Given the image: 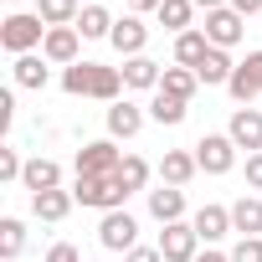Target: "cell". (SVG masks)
Masks as SVG:
<instances>
[{
	"label": "cell",
	"instance_id": "cell-1",
	"mask_svg": "<svg viewBox=\"0 0 262 262\" xmlns=\"http://www.w3.org/2000/svg\"><path fill=\"white\" fill-rule=\"evenodd\" d=\"M47 41V21L31 11H16V16H6V21H0V47H6L11 57H26V52H36Z\"/></svg>",
	"mask_w": 262,
	"mask_h": 262
},
{
	"label": "cell",
	"instance_id": "cell-2",
	"mask_svg": "<svg viewBox=\"0 0 262 262\" xmlns=\"http://www.w3.org/2000/svg\"><path fill=\"white\" fill-rule=\"evenodd\" d=\"M72 201L77 206H93V211H123V201H128V190L113 180V175H77V185H72Z\"/></svg>",
	"mask_w": 262,
	"mask_h": 262
},
{
	"label": "cell",
	"instance_id": "cell-3",
	"mask_svg": "<svg viewBox=\"0 0 262 262\" xmlns=\"http://www.w3.org/2000/svg\"><path fill=\"white\" fill-rule=\"evenodd\" d=\"M195 165H201L206 175H231V165H236V144H231V134H201V144H195Z\"/></svg>",
	"mask_w": 262,
	"mask_h": 262
},
{
	"label": "cell",
	"instance_id": "cell-4",
	"mask_svg": "<svg viewBox=\"0 0 262 262\" xmlns=\"http://www.w3.org/2000/svg\"><path fill=\"white\" fill-rule=\"evenodd\" d=\"M155 247H160V257H165V262H195V257H201V236H195V226H190V221L165 226Z\"/></svg>",
	"mask_w": 262,
	"mask_h": 262
},
{
	"label": "cell",
	"instance_id": "cell-5",
	"mask_svg": "<svg viewBox=\"0 0 262 262\" xmlns=\"http://www.w3.org/2000/svg\"><path fill=\"white\" fill-rule=\"evenodd\" d=\"M98 242H103L108 252H134V247H139V221L128 216V211H108V216L98 221Z\"/></svg>",
	"mask_w": 262,
	"mask_h": 262
},
{
	"label": "cell",
	"instance_id": "cell-6",
	"mask_svg": "<svg viewBox=\"0 0 262 262\" xmlns=\"http://www.w3.org/2000/svg\"><path fill=\"white\" fill-rule=\"evenodd\" d=\"M201 31H206V41H211V47L231 52V47L247 36V16H236L231 6H221V11H211V16H206V26H201Z\"/></svg>",
	"mask_w": 262,
	"mask_h": 262
},
{
	"label": "cell",
	"instance_id": "cell-7",
	"mask_svg": "<svg viewBox=\"0 0 262 262\" xmlns=\"http://www.w3.org/2000/svg\"><path fill=\"white\" fill-rule=\"evenodd\" d=\"M118 165H123V149L113 139H93L77 149V175H118Z\"/></svg>",
	"mask_w": 262,
	"mask_h": 262
},
{
	"label": "cell",
	"instance_id": "cell-8",
	"mask_svg": "<svg viewBox=\"0 0 262 262\" xmlns=\"http://www.w3.org/2000/svg\"><path fill=\"white\" fill-rule=\"evenodd\" d=\"M82 52V31L77 26H47V41H41V57L52 67H72Z\"/></svg>",
	"mask_w": 262,
	"mask_h": 262
},
{
	"label": "cell",
	"instance_id": "cell-9",
	"mask_svg": "<svg viewBox=\"0 0 262 262\" xmlns=\"http://www.w3.org/2000/svg\"><path fill=\"white\" fill-rule=\"evenodd\" d=\"M108 47H113L123 62H128V57H144V47H149V26H144L139 16H118V21H113Z\"/></svg>",
	"mask_w": 262,
	"mask_h": 262
},
{
	"label": "cell",
	"instance_id": "cell-10",
	"mask_svg": "<svg viewBox=\"0 0 262 262\" xmlns=\"http://www.w3.org/2000/svg\"><path fill=\"white\" fill-rule=\"evenodd\" d=\"M226 134H231V144H236V149L262 155V108H236V113H231V123H226Z\"/></svg>",
	"mask_w": 262,
	"mask_h": 262
},
{
	"label": "cell",
	"instance_id": "cell-11",
	"mask_svg": "<svg viewBox=\"0 0 262 262\" xmlns=\"http://www.w3.org/2000/svg\"><path fill=\"white\" fill-rule=\"evenodd\" d=\"M190 226H195V236H201L206 247H216L221 236H231V206H201V211L190 216Z\"/></svg>",
	"mask_w": 262,
	"mask_h": 262
},
{
	"label": "cell",
	"instance_id": "cell-12",
	"mask_svg": "<svg viewBox=\"0 0 262 262\" xmlns=\"http://www.w3.org/2000/svg\"><path fill=\"white\" fill-rule=\"evenodd\" d=\"M144 108L139 103H128V98H118L113 108H108V139H134L139 134V128H144Z\"/></svg>",
	"mask_w": 262,
	"mask_h": 262
},
{
	"label": "cell",
	"instance_id": "cell-13",
	"mask_svg": "<svg viewBox=\"0 0 262 262\" xmlns=\"http://www.w3.org/2000/svg\"><path fill=\"white\" fill-rule=\"evenodd\" d=\"M149 216H155L160 226L185 221V190H180V185H160V190H149Z\"/></svg>",
	"mask_w": 262,
	"mask_h": 262
},
{
	"label": "cell",
	"instance_id": "cell-14",
	"mask_svg": "<svg viewBox=\"0 0 262 262\" xmlns=\"http://www.w3.org/2000/svg\"><path fill=\"white\" fill-rule=\"evenodd\" d=\"M118 72H123V88H139V93H160V77H165L155 57H128Z\"/></svg>",
	"mask_w": 262,
	"mask_h": 262
},
{
	"label": "cell",
	"instance_id": "cell-15",
	"mask_svg": "<svg viewBox=\"0 0 262 262\" xmlns=\"http://www.w3.org/2000/svg\"><path fill=\"white\" fill-rule=\"evenodd\" d=\"M21 185H26L31 195H41V190H62V165H57V160H47V155H36V160H26Z\"/></svg>",
	"mask_w": 262,
	"mask_h": 262
},
{
	"label": "cell",
	"instance_id": "cell-16",
	"mask_svg": "<svg viewBox=\"0 0 262 262\" xmlns=\"http://www.w3.org/2000/svg\"><path fill=\"white\" fill-rule=\"evenodd\" d=\"M195 175H201L195 155H185V149H165V160H160V180H165V185H180V190H185Z\"/></svg>",
	"mask_w": 262,
	"mask_h": 262
},
{
	"label": "cell",
	"instance_id": "cell-17",
	"mask_svg": "<svg viewBox=\"0 0 262 262\" xmlns=\"http://www.w3.org/2000/svg\"><path fill=\"white\" fill-rule=\"evenodd\" d=\"M206 52H211V41H206L201 26H190V31L175 36V67H190V72H195V67L206 62Z\"/></svg>",
	"mask_w": 262,
	"mask_h": 262
},
{
	"label": "cell",
	"instance_id": "cell-18",
	"mask_svg": "<svg viewBox=\"0 0 262 262\" xmlns=\"http://www.w3.org/2000/svg\"><path fill=\"white\" fill-rule=\"evenodd\" d=\"M77 201H72V190H41V195H31V216L36 221H67V211H72Z\"/></svg>",
	"mask_w": 262,
	"mask_h": 262
},
{
	"label": "cell",
	"instance_id": "cell-19",
	"mask_svg": "<svg viewBox=\"0 0 262 262\" xmlns=\"http://www.w3.org/2000/svg\"><path fill=\"white\" fill-rule=\"evenodd\" d=\"M231 72H236V62H231V52H221V47H211V52H206V62L195 67V77H201L206 88H226V82H231Z\"/></svg>",
	"mask_w": 262,
	"mask_h": 262
},
{
	"label": "cell",
	"instance_id": "cell-20",
	"mask_svg": "<svg viewBox=\"0 0 262 262\" xmlns=\"http://www.w3.org/2000/svg\"><path fill=\"white\" fill-rule=\"evenodd\" d=\"M11 77H16V88H47L52 67H47V57L26 52V57H16V62H11Z\"/></svg>",
	"mask_w": 262,
	"mask_h": 262
},
{
	"label": "cell",
	"instance_id": "cell-21",
	"mask_svg": "<svg viewBox=\"0 0 262 262\" xmlns=\"http://www.w3.org/2000/svg\"><path fill=\"white\" fill-rule=\"evenodd\" d=\"M118 93H123V72H118V67H103V62H93L88 98H98V103H118Z\"/></svg>",
	"mask_w": 262,
	"mask_h": 262
},
{
	"label": "cell",
	"instance_id": "cell-22",
	"mask_svg": "<svg viewBox=\"0 0 262 262\" xmlns=\"http://www.w3.org/2000/svg\"><path fill=\"white\" fill-rule=\"evenodd\" d=\"M77 31H82V41H108V36H113V16H108V6H82Z\"/></svg>",
	"mask_w": 262,
	"mask_h": 262
},
{
	"label": "cell",
	"instance_id": "cell-23",
	"mask_svg": "<svg viewBox=\"0 0 262 262\" xmlns=\"http://www.w3.org/2000/svg\"><path fill=\"white\" fill-rule=\"evenodd\" d=\"M195 88H201V77H195L190 67H165V77H160V93H170V98H180V103H190Z\"/></svg>",
	"mask_w": 262,
	"mask_h": 262
},
{
	"label": "cell",
	"instance_id": "cell-24",
	"mask_svg": "<svg viewBox=\"0 0 262 262\" xmlns=\"http://www.w3.org/2000/svg\"><path fill=\"white\" fill-rule=\"evenodd\" d=\"M155 16H160V26H165V31H175V36H180V31H190V21H195V0H165Z\"/></svg>",
	"mask_w": 262,
	"mask_h": 262
},
{
	"label": "cell",
	"instance_id": "cell-25",
	"mask_svg": "<svg viewBox=\"0 0 262 262\" xmlns=\"http://www.w3.org/2000/svg\"><path fill=\"white\" fill-rule=\"evenodd\" d=\"M185 108H190V103H180V98H170V93H155V98H149V118H155L160 128L185 123Z\"/></svg>",
	"mask_w": 262,
	"mask_h": 262
},
{
	"label": "cell",
	"instance_id": "cell-26",
	"mask_svg": "<svg viewBox=\"0 0 262 262\" xmlns=\"http://www.w3.org/2000/svg\"><path fill=\"white\" fill-rule=\"evenodd\" d=\"M231 231H242V236H257V231H262V201L242 195V201L231 206Z\"/></svg>",
	"mask_w": 262,
	"mask_h": 262
},
{
	"label": "cell",
	"instance_id": "cell-27",
	"mask_svg": "<svg viewBox=\"0 0 262 262\" xmlns=\"http://www.w3.org/2000/svg\"><path fill=\"white\" fill-rule=\"evenodd\" d=\"M36 16H41L47 26H77L82 6H77V0H36Z\"/></svg>",
	"mask_w": 262,
	"mask_h": 262
},
{
	"label": "cell",
	"instance_id": "cell-28",
	"mask_svg": "<svg viewBox=\"0 0 262 262\" xmlns=\"http://www.w3.org/2000/svg\"><path fill=\"white\" fill-rule=\"evenodd\" d=\"M128 195H134V190H144L149 185V160H139V155H123V165H118V175H113Z\"/></svg>",
	"mask_w": 262,
	"mask_h": 262
},
{
	"label": "cell",
	"instance_id": "cell-29",
	"mask_svg": "<svg viewBox=\"0 0 262 262\" xmlns=\"http://www.w3.org/2000/svg\"><path fill=\"white\" fill-rule=\"evenodd\" d=\"M21 252H26V221L6 216V221H0V257H6V262H16Z\"/></svg>",
	"mask_w": 262,
	"mask_h": 262
},
{
	"label": "cell",
	"instance_id": "cell-30",
	"mask_svg": "<svg viewBox=\"0 0 262 262\" xmlns=\"http://www.w3.org/2000/svg\"><path fill=\"white\" fill-rule=\"evenodd\" d=\"M88 82H93V62H72V67H62V93L88 98Z\"/></svg>",
	"mask_w": 262,
	"mask_h": 262
},
{
	"label": "cell",
	"instance_id": "cell-31",
	"mask_svg": "<svg viewBox=\"0 0 262 262\" xmlns=\"http://www.w3.org/2000/svg\"><path fill=\"white\" fill-rule=\"evenodd\" d=\"M226 93H231V98H236V103L247 108V103H252V98H257L262 88H257V82H252V72H247V67L236 62V72H231V82H226Z\"/></svg>",
	"mask_w": 262,
	"mask_h": 262
},
{
	"label": "cell",
	"instance_id": "cell-32",
	"mask_svg": "<svg viewBox=\"0 0 262 262\" xmlns=\"http://www.w3.org/2000/svg\"><path fill=\"white\" fill-rule=\"evenodd\" d=\"M231 262H262V236H242L231 247Z\"/></svg>",
	"mask_w": 262,
	"mask_h": 262
},
{
	"label": "cell",
	"instance_id": "cell-33",
	"mask_svg": "<svg viewBox=\"0 0 262 262\" xmlns=\"http://www.w3.org/2000/svg\"><path fill=\"white\" fill-rule=\"evenodd\" d=\"M26 175V160L16 149H0V180H21Z\"/></svg>",
	"mask_w": 262,
	"mask_h": 262
},
{
	"label": "cell",
	"instance_id": "cell-34",
	"mask_svg": "<svg viewBox=\"0 0 262 262\" xmlns=\"http://www.w3.org/2000/svg\"><path fill=\"white\" fill-rule=\"evenodd\" d=\"M41 262H82V252H77L72 242H57V247H52V252H47Z\"/></svg>",
	"mask_w": 262,
	"mask_h": 262
},
{
	"label": "cell",
	"instance_id": "cell-35",
	"mask_svg": "<svg viewBox=\"0 0 262 262\" xmlns=\"http://www.w3.org/2000/svg\"><path fill=\"white\" fill-rule=\"evenodd\" d=\"M123 262H165L160 247H134V252H123Z\"/></svg>",
	"mask_w": 262,
	"mask_h": 262
},
{
	"label": "cell",
	"instance_id": "cell-36",
	"mask_svg": "<svg viewBox=\"0 0 262 262\" xmlns=\"http://www.w3.org/2000/svg\"><path fill=\"white\" fill-rule=\"evenodd\" d=\"M247 185L262 190V155H247Z\"/></svg>",
	"mask_w": 262,
	"mask_h": 262
},
{
	"label": "cell",
	"instance_id": "cell-37",
	"mask_svg": "<svg viewBox=\"0 0 262 262\" xmlns=\"http://www.w3.org/2000/svg\"><path fill=\"white\" fill-rule=\"evenodd\" d=\"M165 0H128V16H149V11H160Z\"/></svg>",
	"mask_w": 262,
	"mask_h": 262
},
{
	"label": "cell",
	"instance_id": "cell-38",
	"mask_svg": "<svg viewBox=\"0 0 262 262\" xmlns=\"http://www.w3.org/2000/svg\"><path fill=\"white\" fill-rule=\"evenodd\" d=\"M242 67H247V72H252V82L262 88V52H247V62H242Z\"/></svg>",
	"mask_w": 262,
	"mask_h": 262
},
{
	"label": "cell",
	"instance_id": "cell-39",
	"mask_svg": "<svg viewBox=\"0 0 262 262\" xmlns=\"http://www.w3.org/2000/svg\"><path fill=\"white\" fill-rule=\"evenodd\" d=\"M236 16H262V0H231Z\"/></svg>",
	"mask_w": 262,
	"mask_h": 262
},
{
	"label": "cell",
	"instance_id": "cell-40",
	"mask_svg": "<svg viewBox=\"0 0 262 262\" xmlns=\"http://www.w3.org/2000/svg\"><path fill=\"white\" fill-rule=\"evenodd\" d=\"M195 262H231V252H216V247H206V252H201Z\"/></svg>",
	"mask_w": 262,
	"mask_h": 262
},
{
	"label": "cell",
	"instance_id": "cell-41",
	"mask_svg": "<svg viewBox=\"0 0 262 262\" xmlns=\"http://www.w3.org/2000/svg\"><path fill=\"white\" fill-rule=\"evenodd\" d=\"M221 6H231V0H195V11H206V16H211V11H221Z\"/></svg>",
	"mask_w": 262,
	"mask_h": 262
}]
</instances>
